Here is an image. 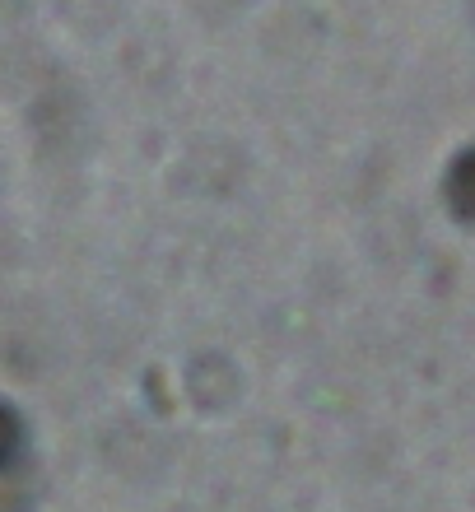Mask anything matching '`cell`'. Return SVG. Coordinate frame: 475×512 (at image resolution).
<instances>
[{
	"label": "cell",
	"mask_w": 475,
	"mask_h": 512,
	"mask_svg": "<svg viewBox=\"0 0 475 512\" xmlns=\"http://www.w3.org/2000/svg\"><path fill=\"white\" fill-rule=\"evenodd\" d=\"M19 457H24V424H19L10 405L0 401V471H10Z\"/></svg>",
	"instance_id": "cell-1"
}]
</instances>
